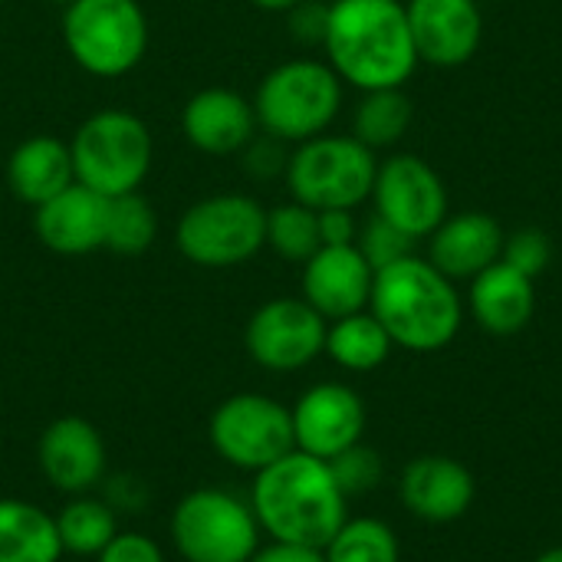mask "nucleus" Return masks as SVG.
Returning <instances> with one entry per match:
<instances>
[{
  "mask_svg": "<svg viewBox=\"0 0 562 562\" xmlns=\"http://www.w3.org/2000/svg\"><path fill=\"white\" fill-rule=\"evenodd\" d=\"M168 533L184 562H250L263 537L250 501L224 487L184 494L171 510Z\"/></svg>",
  "mask_w": 562,
  "mask_h": 562,
  "instance_id": "obj_9",
  "label": "nucleus"
},
{
  "mask_svg": "<svg viewBox=\"0 0 562 562\" xmlns=\"http://www.w3.org/2000/svg\"><path fill=\"white\" fill-rule=\"evenodd\" d=\"M257 112L254 102L234 89L207 86L194 92L181 109V132L201 155L231 158L240 155L257 138Z\"/></svg>",
  "mask_w": 562,
  "mask_h": 562,
  "instance_id": "obj_16",
  "label": "nucleus"
},
{
  "mask_svg": "<svg viewBox=\"0 0 562 562\" xmlns=\"http://www.w3.org/2000/svg\"><path fill=\"white\" fill-rule=\"evenodd\" d=\"M356 247H359V254L369 260V267L379 273V270H385V267H392V263L412 257L415 240H412L405 231H398L395 224H389L385 217L372 214L366 224H359Z\"/></svg>",
  "mask_w": 562,
  "mask_h": 562,
  "instance_id": "obj_31",
  "label": "nucleus"
},
{
  "mask_svg": "<svg viewBox=\"0 0 562 562\" xmlns=\"http://www.w3.org/2000/svg\"><path fill=\"white\" fill-rule=\"evenodd\" d=\"M504 237V227L484 211L448 214L428 237V260L454 283L474 280L501 260Z\"/></svg>",
  "mask_w": 562,
  "mask_h": 562,
  "instance_id": "obj_20",
  "label": "nucleus"
},
{
  "mask_svg": "<svg viewBox=\"0 0 562 562\" xmlns=\"http://www.w3.org/2000/svg\"><path fill=\"white\" fill-rule=\"evenodd\" d=\"M250 507L260 530L280 543L323 550L349 520V501L326 461L290 451L254 474Z\"/></svg>",
  "mask_w": 562,
  "mask_h": 562,
  "instance_id": "obj_2",
  "label": "nucleus"
},
{
  "mask_svg": "<svg viewBox=\"0 0 562 562\" xmlns=\"http://www.w3.org/2000/svg\"><path fill=\"white\" fill-rule=\"evenodd\" d=\"M109 198L86 184H69L46 204L33 207L36 240L59 257H86L105 247Z\"/></svg>",
  "mask_w": 562,
  "mask_h": 562,
  "instance_id": "obj_18",
  "label": "nucleus"
},
{
  "mask_svg": "<svg viewBox=\"0 0 562 562\" xmlns=\"http://www.w3.org/2000/svg\"><path fill=\"white\" fill-rule=\"evenodd\" d=\"M69 59L95 76H128L148 53V16L138 0H72L63 7Z\"/></svg>",
  "mask_w": 562,
  "mask_h": 562,
  "instance_id": "obj_8",
  "label": "nucleus"
},
{
  "mask_svg": "<svg viewBox=\"0 0 562 562\" xmlns=\"http://www.w3.org/2000/svg\"><path fill=\"white\" fill-rule=\"evenodd\" d=\"M468 310L484 333L517 336L537 313V286L530 277L497 260L471 280Z\"/></svg>",
  "mask_w": 562,
  "mask_h": 562,
  "instance_id": "obj_21",
  "label": "nucleus"
},
{
  "mask_svg": "<svg viewBox=\"0 0 562 562\" xmlns=\"http://www.w3.org/2000/svg\"><path fill=\"white\" fill-rule=\"evenodd\" d=\"M477 3H487V0H477Z\"/></svg>",
  "mask_w": 562,
  "mask_h": 562,
  "instance_id": "obj_41",
  "label": "nucleus"
},
{
  "mask_svg": "<svg viewBox=\"0 0 562 562\" xmlns=\"http://www.w3.org/2000/svg\"><path fill=\"white\" fill-rule=\"evenodd\" d=\"M46 3H56V7H69L72 0H46Z\"/></svg>",
  "mask_w": 562,
  "mask_h": 562,
  "instance_id": "obj_40",
  "label": "nucleus"
},
{
  "mask_svg": "<svg viewBox=\"0 0 562 562\" xmlns=\"http://www.w3.org/2000/svg\"><path fill=\"white\" fill-rule=\"evenodd\" d=\"M471 471L448 454H422L408 461L398 481V497L405 510L425 524H454L474 504Z\"/></svg>",
  "mask_w": 562,
  "mask_h": 562,
  "instance_id": "obj_19",
  "label": "nucleus"
},
{
  "mask_svg": "<svg viewBox=\"0 0 562 562\" xmlns=\"http://www.w3.org/2000/svg\"><path fill=\"white\" fill-rule=\"evenodd\" d=\"M7 184L13 198L26 207H40L69 184H76L69 142L53 135L23 138L7 158Z\"/></svg>",
  "mask_w": 562,
  "mask_h": 562,
  "instance_id": "obj_22",
  "label": "nucleus"
},
{
  "mask_svg": "<svg viewBox=\"0 0 562 562\" xmlns=\"http://www.w3.org/2000/svg\"><path fill=\"white\" fill-rule=\"evenodd\" d=\"M286 16H290L293 40H300L306 46H323L326 23H329V3H323V0H300L296 7L286 10Z\"/></svg>",
  "mask_w": 562,
  "mask_h": 562,
  "instance_id": "obj_33",
  "label": "nucleus"
},
{
  "mask_svg": "<svg viewBox=\"0 0 562 562\" xmlns=\"http://www.w3.org/2000/svg\"><path fill=\"white\" fill-rule=\"evenodd\" d=\"M158 237V214L142 191L109 198L105 250L119 257H142Z\"/></svg>",
  "mask_w": 562,
  "mask_h": 562,
  "instance_id": "obj_27",
  "label": "nucleus"
},
{
  "mask_svg": "<svg viewBox=\"0 0 562 562\" xmlns=\"http://www.w3.org/2000/svg\"><path fill=\"white\" fill-rule=\"evenodd\" d=\"M102 501H105L115 514H128V510L138 514V510H145V504H148V487H145L138 477H132V474H115V477L105 481Z\"/></svg>",
  "mask_w": 562,
  "mask_h": 562,
  "instance_id": "obj_35",
  "label": "nucleus"
},
{
  "mask_svg": "<svg viewBox=\"0 0 562 562\" xmlns=\"http://www.w3.org/2000/svg\"><path fill=\"white\" fill-rule=\"evenodd\" d=\"M533 562H562V547H553V550H547V553H540Z\"/></svg>",
  "mask_w": 562,
  "mask_h": 562,
  "instance_id": "obj_39",
  "label": "nucleus"
},
{
  "mask_svg": "<svg viewBox=\"0 0 562 562\" xmlns=\"http://www.w3.org/2000/svg\"><path fill=\"white\" fill-rule=\"evenodd\" d=\"M95 562H165L161 547L145 537V533H135V530H119L112 537V543L95 557Z\"/></svg>",
  "mask_w": 562,
  "mask_h": 562,
  "instance_id": "obj_34",
  "label": "nucleus"
},
{
  "mask_svg": "<svg viewBox=\"0 0 562 562\" xmlns=\"http://www.w3.org/2000/svg\"><path fill=\"white\" fill-rule=\"evenodd\" d=\"M501 260L507 267L520 270L524 277L537 280L550 267V260H553V244H550V237L540 227H520V231L504 237Z\"/></svg>",
  "mask_w": 562,
  "mask_h": 562,
  "instance_id": "obj_32",
  "label": "nucleus"
},
{
  "mask_svg": "<svg viewBox=\"0 0 562 562\" xmlns=\"http://www.w3.org/2000/svg\"><path fill=\"white\" fill-rule=\"evenodd\" d=\"M418 59L438 69H458L484 43V13L477 0H408L405 3Z\"/></svg>",
  "mask_w": 562,
  "mask_h": 562,
  "instance_id": "obj_14",
  "label": "nucleus"
},
{
  "mask_svg": "<svg viewBox=\"0 0 562 562\" xmlns=\"http://www.w3.org/2000/svg\"><path fill=\"white\" fill-rule=\"evenodd\" d=\"M211 445L237 471H263L283 454L296 451L290 408L260 392L224 398L211 415Z\"/></svg>",
  "mask_w": 562,
  "mask_h": 562,
  "instance_id": "obj_10",
  "label": "nucleus"
},
{
  "mask_svg": "<svg viewBox=\"0 0 562 562\" xmlns=\"http://www.w3.org/2000/svg\"><path fill=\"white\" fill-rule=\"evenodd\" d=\"M175 247L204 270L244 267L267 247V207L237 191L201 198L178 217Z\"/></svg>",
  "mask_w": 562,
  "mask_h": 562,
  "instance_id": "obj_7",
  "label": "nucleus"
},
{
  "mask_svg": "<svg viewBox=\"0 0 562 562\" xmlns=\"http://www.w3.org/2000/svg\"><path fill=\"white\" fill-rule=\"evenodd\" d=\"M326 464H329V471H333L339 491L346 494V501L372 494V491L382 484V477H385L382 454H379L375 448L362 445V441L352 445V448H346L342 454L329 458Z\"/></svg>",
  "mask_w": 562,
  "mask_h": 562,
  "instance_id": "obj_30",
  "label": "nucleus"
},
{
  "mask_svg": "<svg viewBox=\"0 0 562 562\" xmlns=\"http://www.w3.org/2000/svg\"><path fill=\"white\" fill-rule=\"evenodd\" d=\"M63 543L56 517L43 507L0 497V562H59Z\"/></svg>",
  "mask_w": 562,
  "mask_h": 562,
  "instance_id": "obj_23",
  "label": "nucleus"
},
{
  "mask_svg": "<svg viewBox=\"0 0 562 562\" xmlns=\"http://www.w3.org/2000/svg\"><path fill=\"white\" fill-rule=\"evenodd\" d=\"M267 247L286 263H306L319 244V214L300 201H283L267 207Z\"/></svg>",
  "mask_w": 562,
  "mask_h": 562,
  "instance_id": "obj_28",
  "label": "nucleus"
},
{
  "mask_svg": "<svg viewBox=\"0 0 562 562\" xmlns=\"http://www.w3.org/2000/svg\"><path fill=\"white\" fill-rule=\"evenodd\" d=\"M369 313L389 339L408 352H438L451 346L464 323V303L428 257H405L375 273Z\"/></svg>",
  "mask_w": 562,
  "mask_h": 562,
  "instance_id": "obj_3",
  "label": "nucleus"
},
{
  "mask_svg": "<svg viewBox=\"0 0 562 562\" xmlns=\"http://www.w3.org/2000/svg\"><path fill=\"white\" fill-rule=\"evenodd\" d=\"M379 158L356 135H316L286 158V191L313 211H356L372 198Z\"/></svg>",
  "mask_w": 562,
  "mask_h": 562,
  "instance_id": "obj_6",
  "label": "nucleus"
},
{
  "mask_svg": "<svg viewBox=\"0 0 562 562\" xmlns=\"http://www.w3.org/2000/svg\"><path fill=\"white\" fill-rule=\"evenodd\" d=\"M415 119V105L402 89H372V92H362L359 105H356V115H352V135L379 151V148H392L405 138L408 125Z\"/></svg>",
  "mask_w": 562,
  "mask_h": 562,
  "instance_id": "obj_26",
  "label": "nucleus"
},
{
  "mask_svg": "<svg viewBox=\"0 0 562 562\" xmlns=\"http://www.w3.org/2000/svg\"><path fill=\"white\" fill-rule=\"evenodd\" d=\"M392 349H395V342L389 339V333L369 310L333 319L326 326L323 352L346 372H375L379 366L389 362Z\"/></svg>",
  "mask_w": 562,
  "mask_h": 562,
  "instance_id": "obj_24",
  "label": "nucleus"
},
{
  "mask_svg": "<svg viewBox=\"0 0 562 562\" xmlns=\"http://www.w3.org/2000/svg\"><path fill=\"white\" fill-rule=\"evenodd\" d=\"M296 451L329 461L366 435V402L342 382H319L306 389L290 408Z\"/></svg>",
  "mask_w": 562,
  "mask_h": 562,
  "instance_id": "obj_13",
  "label": "nucleus"
},
{
  "mask_svg": "<svg viewBox=\"0 0 562 562\" xmlns=\"http://www.w3.org/2000/svg\"><path fill=\"white\" fill-rule=\"evenodd\" d=\"M369 201L379 217L405 231L412 240L431 237V231L448 217V188L441 175L412 151L379 161Z\"/></svg>",
  "mask_w": 562,
  "mask_h": 562,
  "instance_id": "obj_12",
  "label": "nucleus"
},
{
  "mask_svg": "<svg viewBox=\"0 0 562 562\" xmlns=\"http://www.w3.org/2000/svg\"><path fill=\"white\" fill-rule=\"evenodd\" d=\"M250 562H326L323 550L316 547H300V543H280V540H270L267 547H260Z\"/></svg>",
  "mask_w": 562,
  "mask_h": 562,
  "instance_id": "obj_37",
  "label": "nucleus"
},
{
  "mask_svg": "<svg viewBox=\"0 0 562 562\" xmlns=\"http://www.w3.org/2000/svg\"><path fill=\"white\" fill-rule=\"evenodd\" d=\"M326 562H398V537L389 524L375 517L346 520L336 537L323 547Z\"/></svg>",
  "mask_w": 562,
  "mask_h": 562,
  "instance_id": "obj_29",
  "label": "nucleus"
},
{
  "mask_svg": "<svg viewBox=\"0 0 562 562\" xmlns=\"http://www.w3.org/2000/svg\"><path fill=\"white\" fill-rule=\"evenodd\" d=\"M303 300L326 319H342L369 310L375 270L359 254L356 244L346 247H319L303 263Z\"/></svg>",
  "mask_w": 562,
  "mask_h": 562,
  "instance_id": "obj_17",
  "label": "nucleus"
},
{
  "mask_svg": "<svg viewBox=\"0 0 562 562\" xmlns=\"http://www.w3.org/2000/svg\"><path fill=\"white\" fill-rule=\"evenodd\" d=\"M326 319L303 296H277L254 310L244 346L267 372H300L326 349Z\"/></svg>",
  "mask_w": 562,
  "mask_h": 562,
  "instance_id": "obj_11",
  "label": "nucleus"
},
{
  "mask_svg": "<svg viewBox=\"0 0 562 562\" xmlns=\"http://www.w3.org/2000/svg\"><path fill=\"white\" fill-rule=\"evenodd\" d=\"M56 530H59L63 553L95 560L119 533V514L102 497L79 494L69 497L66 507L56 514Z\"/></svg>",
  "mask_w": 562,
  "mask_h": 562,
  "instance_id": "obj_25",
  "label": "nucleus"
},
{
  "mask_svg": "<svg viewBox=\"0 0 562 562\" xmlns=\"http://www.w3.org/2000/svg\"><path fill=\"white\" fill-rule=\"evenodd\" d=\"M36 461L43 477L69 497L92 494L105 481L109 451L99 428L79 415L56 418L43 428L36 445Z\"/></svg>",
  "mask_w": 562,
  "mask_h": 562,
  "instance_id": "obj_15",
  "label": "nucleus"
},
{
  "mask_svg": "<svg viewBox=\"0 0 562 562\" xmlns=\"http://www.w3.org/2000/svg\"><path fill=\"white\" fill-rule=\"evenodd\" d=\"M326 63L359 92L402 89L418 69L405 0H329Z\"/></svg>",
  "mask_w": 562,
  "mask_h": 562,
  "instance_id": "obj_1",
  "label": "nucleus"
},
{
  "mask_svg": "<svg viewBox=\"0 0 562 562\" xmlns=\"http://www.w3.org/2000/svg\"><path fill=\"white\" fill-rule=\"evenodd\" d=\"M254 7H260V10H270V13H286L290 7H296L300 0H250Z\"/></svg>",
  "mask_w": 562,
  "mask_h": 562,
  "instance_id": "obj_38",
  "label": "nucleus"
},
{
  "mask_svg": "<svg viewBox=\"0 0 562 562\" xmlns=\"http://www.w3.org/2000/svg\"><path fill=\"white\" fill-rule=\"evenodd\" d=\"M69 151L79 184L102 198H119L145 184L155 161V138L135 112L102 109L76 128Z\"/></svg>",
  "mask_w": 562,
  "mask_h": 562,
  "instance_id": "obj_5",
  "label": "nucleus"
},
{
  "mask_svg": "<svg viewBox=\"0 0 562 562\" xmlns=\"http://www.w3.org/2000/svg\"><path fill=\"white\" fill-rule=\"evenodd\" d=\"M319 214V244L323 247H346L359 237V221L352 211H316Z\"/></svg>",
  "mask_w": 562,
  "mask_h": 562,
  "instance_id": "obj_36",
  "label": "nucleus"
},
{
  "mask_svg": "<svg viewBox=\"0 0 562 562\" xmlns=\"http://www.w3.org/2000/svg\"><path fill=\"white\" fill-rule=\"evenodd\" d=\"M342 89L346 86L329 63L300 56L273 66L250 102L267 135L300 145L329 132L342 109Z\"/></svg>",
  "mask_w": 562,
  "mask_h": 562,
  "instance_id": "obj_4",
  "label": "nucleus"
}]
</instances>
